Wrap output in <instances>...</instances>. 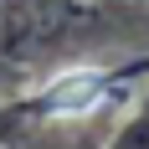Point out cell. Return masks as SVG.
<instances>
[{
  "label": "cell",
  "instance_id": "1",
  "mask_svg": "<svg viewBox=\"0 0 149 149\" xmlns=\"http://www.w3.org/2000/svg\"><path fill=\"white\" fill-rule=\"evenodd\" d=\"M46 108L57 113V118H88V113H98V103H103V72H93V67H67L62 77H52L46 82Z\"/></svg>",
  "mask_w": 149,
  "mask_h": 149
}]
</instances>
